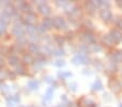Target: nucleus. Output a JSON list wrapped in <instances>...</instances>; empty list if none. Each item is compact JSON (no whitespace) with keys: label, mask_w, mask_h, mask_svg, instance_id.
Masks as SVG:
<instances>
[{"label":"nucleus","mask_w":122,"mask_h":107,"mask_svg":"<svg viewBox=\"0 0 122 107\" xmlns=\"http://www.w3.org/2000/svg\"><path fill=\"white\" fill-rule=\"evenodd\" d=\"M39 9H40V11L42 12V13H44V14H48V13H50V10H49V8H48V5L44 3V5H40L39 7Z\"/></svg>","instance_id":"2"},{"label":"nucleus","mask_w":122,"mask_h":107,"mask_svg":"<svg viewBox=\"0 0 122 107\" xmlns=\"http://www.w3.org/2000/svg\"><path fill=\"white\" fill-rule=\"evenodd\" d=\"M53 24L56 26V27H58V28H62V26H66V24H65V22L63 21L62 19H60V17H56L55 20H54V22H53Z\"/></svg>","instance_id":"1"}]
</instances>
